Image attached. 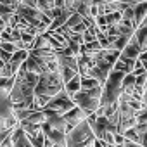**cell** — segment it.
<instances>
[{"label":"cell","mask_w":147,"mask_h":147,"mask_svg":"<svg viewBox=\"0 0 147 147\" xmlns=\"http://www.w3.org/2000/svg\"><path fill=\"white\" fill-rule=\"evenodd\" d=\"M64 90V83L61 80L59 71H52V73H45L40 76L38 85L35 88V97H55L57 94H61Z\"/></svg>","instance_id":"cell-1"},{"label":"cell","mask_w":147,"mask_h":147,"mask_svg":"<svg viewBox=\"0 0 147 147\" xmlns=\"http://www.w3.org/2000/svg\"><path fill=\"white\" fill-rule=\"evenodd\" d=\"M100 97H102V87H97V88H92V90H80L73 97V102L90 118L100 107Z\"/></svg>","instance_id":"cell-2"},{"label":"cell","mask_w":147,"mask_h":147,"mask_svg":"<svg viewBox=\"0 0 147 147\" xmlns=\"http://www.w3.org/2000/svg\"><path fill=\"white\" fill-rule=\"evenodd\" d=\"M66 142L67 144H73V145H78V147H94L95 135H94L88 121H83L76 128H73L66 135Z\"/></svg>","instance_id":"cell-3"},{"label":"cell","mask_w":147,"mask_h":147,"mask_svg":"<svg viewBox=\"0 0 147 147\" xmlns=\"http://www.w3.org/2000/svg\"><path fill=\"white\" fill-rule=\"evenodd\" d=\"M76 106H75V102H73V99L62 90L61 94H57L55 97H52L50 99V102L47 104V111H52V113H55V114H59V116H64V114H67L69 111H73Z\"/></svg>","instance_id":"cell-4"},{"label":"cell","mask_w":147,"mask_h":147,"mask_svg":"<svg viewBox=\"0 0 147 147\" xmlns=\"http://www.w3.org/2000/svg\"><path fill=\"white\" fill-rule=\"evenodd\" d=\"M62 118H64V121H66V125H67V130H69V131H71L73 128H76L78 125H82L83 121H87V119H88V116H87L80 107H75L73 111H69L67 114H64ZM69 131H67V133H69Z\"/></svg>","instance_id":"cell-5"},{"label":"cell","mask_w":147,"mask_h":147,"mask_svg":"<svg viewBox=\"0 0 147 147\" xmlns=\"http://www.w3.org/2000/svg\"><path fill=\"white\" fill-rule=\"evenodd\" d=\"M140 54H142V50H140L138 43L135 42V38L131 36V38H130V42H128V45L123 49L121 57H126V59H131V61H138Z\"/></svg>","instance_id":"cell-6"},{"label":"cell","mask_w":147,"mask_h":147,"mask_svg":"<svg viewBox=\"0 0 147 147\" xmlns=\"http://www.w3.org/2000/svg\"><path fill=\"white\" fill-rule=\"evenodd\" d=\"M147 18V2H137V5L133 7V23L135 26H142V23Z\"/></svg>","instance_id":"cell-7"},{"label":"cell","mask_w":147,"mask_h":147,"mask_svg":"<svg viewBox=\"0 0 147 147\" xmlns=\"http://www.w3.org/2000/svg\"><path fill=\"white\" fill-rule=\"evenodd\" d=\"M133 38H135V42L138 43L140 50H142V52H147V26H145V24H142V26H138V28L135 30Z\"/></svg>","instance_id":"cell-8"},{"label":"cell","mask_w":147,"mask_h":147,"mask_svg":"<svg viewBox=\"0 0 147 147\" xmlns=\"http://www.w3.org/2000/svg\"><path fill=\"white\" fill-rule=\"evenodd\" d=\"M80 90H82V76H80V75H76L71 82H67V83L64 85V92H66L71 99L75 97Z\"/></svg>","instance_id":"cell-9"},{"label":"cell","mask_w":147,"mask_h":147,"mask_svg":"<svg viewBox=\"0 0 147 147\" xmlns=\"http://www.w3.org/2000/svg\"><path fill=\"white\" fill-rule=\"evenodd\" d=\"M28 137V135H26ZM30 138V144L33 145V147H43L45 145V133L40 130L36 135H33V137H28Z\"/></svg>","instance_id":"cell-10"},{"label":"cell","mask_w":147,"mask_h":147,"mask_svg":"<svg viewBox=\"0 0 147 147\" xmlns=\"http://www.w3.org/2000/svg\"><path fill=\"white\" fill-rule=\"evenodd\" d=\"M121 21H123V14H121V12H111V14L106 16L107 26H118Z\"/></svg>","instance_id":"cell-11"},{"label":"cell","mask_w":147,"mask_h":147,"mask_svg":"<svg viewBox=\"0 0 147 147\" xmlns=\"http://www.w3.org/2000/svg\"><path fill=\"white\" fill-rule=\"evenodd\" d=\"M97 87H100V83L97 80H94L90 76H83L82 78V90H92V88H97Z\"/></svg>","instance_id":"cell-12"},{"label":"cell","mask_w":147,"mask_h":147,"mask_svg":"<svg viewBox=\"0 0 147 147\" xmlns=\"http://www.w3.org/2000/svg\"><path fill=\"white\" fill-rule=\"evenodd\" d=\"M83 23V19H82V16L80 14H71V18L67 19V23L62 26V28H66V30H71V28H75V26H78V24H82Z\"/></svg>","instance_id":"cell-13"},{"label":"cell","mask_w":147,"mask_h":147,"mask_svg":"<svg viewBox=\"0 0 147 147\" xmlns=\"http://www.w3.org/2000/svg\"><path fill=\"white\" fill-rule=\"evenodd\" d=\"M135 119H137V125H147V107H142L137 113Z\"/></svg>","instance_id":"cell-14"},{"label":"cell","mask_w":147,"mask_h":147,"mask_svg":"<svg viewBox=\"0 0 147 147\" xmlns=\"http://www.w3.org/2000/svg\"><path fill=\"white\" fill-rule=\"evenodd\" d=\"M114 135H116V133L104 131V133L100 135V138H99V140H102V142H104V144H107V145H114Z\"/></svg>","instance_id":"cell-15"},{"label":"cell","mask_w":147,"mask_h":147,"mask_svg":"<svg viewBox=\"0 0 147 147\" xmlns=\"http://www.w3.org/2000/svg\"><path fill=\"white\" fill-rule=\"evenodd\" d=\"M0 49L5 50V52H9V54H16V52H18L16 45L11 43V42H0Z\"/></svg>","instance_id":"cell-16"},{"label":"cell","mask_w":147,"mask_h":147,"mask_svg":"<svg viewBox=\"0 0 147 147\" xmlns=\"http://www.w3.org/2000/svg\"><path fill=\"white\" fill-rule=\"evenodd\" d=\"M131 75H133L135 78H138V76L145 75V69H144V66H142V62H140V61H137V62H135V67H133V71H131Z\"/></svg>","instance_id":"cell-17"},{"label":"cell","mask_w":147,"mask_h":147,"mask_svg":"<svg viewBox=\"0 0 147 147\" xmlns=\"http://www.w3.org/2000/svg\"><path fill=\"white\" fill-rule=\"evenodd\" d=\"M92 42H97V36H95V33H94V31L87 30V31L83 33V43L87 45V43H92Z\"/></svg>","instance_id":"cell-18"},{"label":"cell","mask_w":147,"mask_h":147,"mask_svg":"<svg viewBox=\"0 0 147 147\" xmlns=\"http://www.w3.org/2000/svg\"><path fill=\"white\" fill-rule=\"evenodd\" d=\"M133 131L140 137V135L147 133V125H135V126H133Z\"/></svg>","instance_id":"cell-19"},{"label":"cell","mask_w":147,"mask_h":147,"mask_svg":"<svg viewBox=\"0 0 147 147\" xmlns=\"http://www.w3.org/2000/svg\"><path fill=\"white\" fill-rule=\"evenodd\" d=\"M138 61H140V62H147V52H142L140 57H138Z\"/></svg>","instance_id":"cell-20"},{"label":"cell","mask_w":147,"mask_h":147,"mask_svg":"<svg viewBox=\"0 0 147 147\" xmlns=\"http://www.w3.org/2000/svg\"><path fill=\"white\" fill-rule=\"evenodd\" d=\"M140 102H142V107H147V92L142 95V100Z\"/></svg>","instance_id":"cell-21"},{"label":"cell","mask_w":147,"mask_h":147,"mask_svg":"<svg viewBox=\"0 0 147 147\" xmlns=\"http://www.w3.org/2000/svg\"><path fill=\"white\" fill-rule=\"evenodd\" d=\"M125 147H140V145H138V144H133V142H128V140H126Z\"/></svg>","instance_id":"cell-22"},{"label":"cell","mask_w":147,"mask_h":147,"mask_svg":"<svg viewBox=\"0 0 147 147\" xmlns=\"http://www.w3.org/2000/svg\"><path fill=\"white\" fill-rule=\"evenodd\" d=\"M113 147H125V145H113Z\"/></svg>","instance_id":"cell-23"},{"label":"cell","mask_w":147,"mask_h":147,"mask_svg":"<svg viewBox=\"0 0 147 147\" xmlns=\"http://www.w3.org/2000/svg\"><path fill=\"white\" fill-rule=\"evenodd\" d=\"M0 35H2V30H0Z\"/></svg>","instance_id":"cell-24"}]
</instances>
